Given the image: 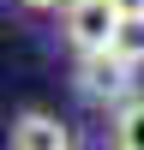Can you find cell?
Returning <instances> with one entry per match:
<instances>
[{"instance_id":"1","label":"cell","mask_w":144,"mask_h":150,"mask_svg":"<svg viewBox=\"0 0 144 150\" xmlns=\"http://www.w3.org/2000/svg\"><path fill=\"white\" fill-rule=\"evenodd\" d=\"M72 84H78V96L84 102H96V108H120L132 96V66L126 60H114L108 48H90V54H78V72H72Z\"/></svg>"},{"instance_id":"2","label":"cell","mask_w":144,"mask_h":150,"mask_svg":"<svg viewBox=\"0 0 144 150\" xmlns=\"http://www.w3.org/2000/svg\"><path fill=\"white\" fill-rule=\"evenodd\" d=\"M60 30H66V42L78 48V54H90V48H108V30L120 24L114 0H60Z\"/></svg>"},{"instance_id":"3","label":"cell","mask_w":144,"mask_h":150,"mask_svg":"<svg viewBox=\"0 0 144 150\" xmlns=\"http://www.w3.org/2000/svg\"><path fill=\"white\" fill-rule=\"evenodd\" d=\"M6 144L12 150H72V126L48 108H24V114H12Z\"/></svg>"},{"instance_id":"4","label":"cell","mask_w":144,"mask_h":150,"mask_svg":"<svg viewBox=\"0 0 144 150\" xmlns=\"http://www.w3.org/2000/svg\"><path fill=\"white\" fill-rule=\"evenodd\" d=\"M108 54L126 60L132 72L144 66V12H120V24L108 30Z\"/></svg>"},{"instance_id":"5","label":"cell","mask_w":144,"mask_h":150,"mask_svg":"<svg viewBox=\"0 0 144 150\" xmlns=\"http://www.w3.org/2000/svg\"><path fill=\"white\" fill-rule=\"evenodd\" d=\"M108 138L120 150H144V96H126V102L114 108V126H108Z\"/></svg>"},{"instance_id":"6","label":"cell","mask_w":144,"mask_h":150,"mask_svg":"<svg viewBox=\"0 0 144 150\" xmlns=\"http://www.w3.org/2000/svg\"><path fill=\"white\" fill-rule=\"evenodd\" d=\"M18 6H30V12H48V6H60V0H18Z\"/></svg>"},{"instance_id":"7","label":"cell","mask_w":144,"mask_h":150,"mask_svg":"<svg viewBox=\"0 0 144 150\" xmlns=\"http://www.w3.org/2000/svg\"><path fill=\"white\" fill-rule=\"evenodd\" d=\"M114 12H144V0H114Z\"/></svg>"}]
</instances>
